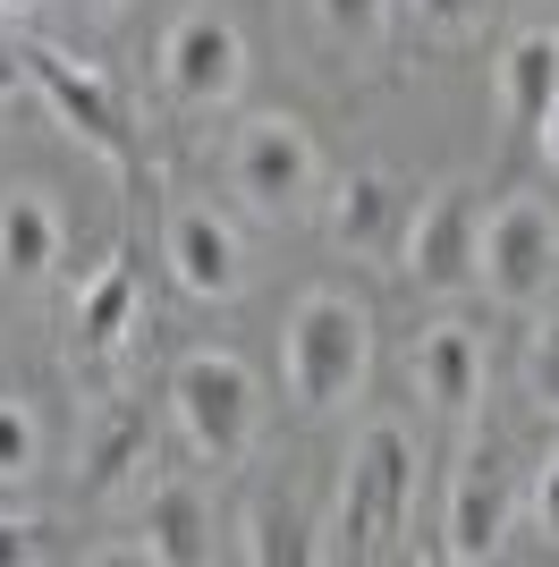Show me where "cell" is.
Wrapping results in <instances>:
<instances>
[{
    "instance_id": "cell-1",
    "label": "cell",
    "mask_w": 559,
    "mask_h": 567,
    "mask_svg": "<svg viewBox=\"0 0 559 567\" xmlns=\"http://www.w3.org/2000/svg\"><path fill=\"white\" fill-rule=\"evenodd\" d=\"M170 406H179V432L195 441V457H204L212 474H230L237 457L255 450V373L237 364V355L204 348V355H186L179 373H170Z\"/></svg>"
},
{
    "instance_id": "cell-2",
    "label": "cell",
    "mask_w": 559,
    "mask_h": 567,
    "mask_svg": "<svg viewBox=\"0 0 559 567\" xmlns=\"http://www.w3.org/2000/svg\"><path fill=\"white\" fill-rule=\"evenodd\" d=\"M416 483H424L416 441L398 424H373L365 441H356V457H348V483H339V534H348V550L398 543L407 517H416Z\"/></svg>"
},
{
    "instance_id": "cell-3",
    "label": "cell",
    "mask_w": 559,
    "mask_h": 567,
    "mask_svg": "<svg viewBox=\"0 0 559 567\" xmlns=\"http://www.w3.org/2000/svg\"><path fill=\"white\" fill-rule=\"evenodd\" d=\"M356 381H365V306L314 288L288 313V390L297 406H339Z\"/></svg>"
},
{
    "instance_id": "cell-4",
    "label": "cell",
    "mask_w": 559,
    "mask_h": 567,
    "mask_svg": "<svg viewBox=\"0 0 559 567\" xmlns=\"http://www.w3.org/2000/svg\"><path fill=\"white\" fill-rule=\"evenodd\" d=\"M230 195L246 204V213H263V220L297 213L305 195H314V144H305L297 118L255 111L246 127H237V144H230Z\"/></svg>"
},
{
    "instance_id": "cell-5",
    "label": "cell",
    "mask_w": 559,
    "mask_h": 567,
    "mask_svg": "<svg viewBox=\"0 0 559 567\" xmlns=\"http://www.w3.org/2000/svg\"><path fill=\"white\" fill-rule=\"evenodd\" d=\"M407 271H416L433 297H458V288L484 280V195L475 187H441L407 213Z\"/></svg>"
},
{
    "instance_id": "cell-6",
    "label": "cell",
    "mask_w": 559,
    "mask_h": 567,
    "mask_svg": "<svg viewBox=\"0 0 559 567\" xmlns=\"http://www.w3.org/2000/svg\"><path fill=\"white\" fill-rule=\"evenodd\" d=\"M484 280L500 306H542L559 280V220L551 204H535V195H517V204H500V213L484 220Z\"/></svg>"
},
{
    "instance_id": "cell-7",
    "label": "cell",
    "mask_w": 559,
    "mask_h": 567,
    "mask_svg": "<svg viewBox=\"0 0 559 567\" xmlns=\"http://www.w3.org/2000/svg\"><path fill=\"white\" fill-rule=\"evenodd\" d=\"M26 85L51 102V111L69 118L77 136L102 153L111 169H136V136H128V111H119V94L102 85L93 69H77L69 51H51V43H26Z\"/></svg>"
},
{
    "instance_id": "cell-8",
    "label": "cell",
    "mask_w": 559,
    "mask_h": 567,
    "mask_svg": "<svg viewBox=\"0 0 559 567\" xmlns=\"http://www.w3.org/2000/svg\"><path fill=\"white\" fill-rule=\"evenodd\" d=\"M162 76H170L179 102L212 111V102H230L237 76H246V34H237L221 9H186V18L170 25V43H162Z\"/></svg>"
},
{
    "instance_id": "cell-9",
    "label": "cell",
    "mask_w": 559,
    "mask_h": 567,
    "mask_svg": "<svg viewBox=\"0 0 559 567\" xmlns=\"http://www.w3.org/2000/svg\"><path fill=\"white\" fill-rule=\"evenodd\" d=\"M162 246H170V271H179L186 297H237V280H246V271H237V229L212 213V204H179Z\"/></svg>"
},
{
    "instance_id": "cell-10",
    "label": "cell",
    "mask_w": 559,
    "mask_h": 567,
    "mask_svg": "<svg viewBox=\"0 0 559 567\" xmlns=\"http://www.w3.org/2000/svg\"><path fill=\"white\" fill-rule=\"evenodd\" d=\"M500 534H509V474H500V457H466L458 492H449L441 550H449V559H491Z\"/></svg>"
},
{
    "instance_id": "cell-11",
    "label": "cell",
    "mask_w": 559,
    "mask_h": 567,
    "mask_svg": "<svg viewBox=\"0 0 559 567\" xmlns=\"http://www.w3.org/2000/svg\"><path fill=\"white\" fill-rule=\"evenodd\" d=\"M60 246H69V220H60L51 195H34V187L0 195V271L9 280H43L60 262Z\"/></svg>"
},
{
    "instance_id": "cell-12",
    "label": "cell",
    "mask_w": 559,
    "mask_h": 567,
    "mask_svg": "<svg viewBox=\"0 0 559 567\" xmlns=\"http://www.w3.org/2000/svg\"><path fill=\"white\" fill-rule=\"evenodd\" d=\"M416 381L441 415H466V406L484 399V339L466 331V322H433L424 348H416Z\"/></svg>"
},
{
    "instance_id": "cell-13",
    "label": "cell",
    "mask_w": 559,
    "mask_h": 567,
    "mask_svg": "<svg viewBox=\"0 0 559 567\" xmlns=\"http://www.w3.org/2000/svg\"><path fill=\"white\" fill-rule=\"evenodd\" d=\"M144 559L162 567H204L212 559V499L195 483H162L144 508Z\"/></svg>"
},
{
    "instance_id": "cell-14",
    "label": "cell",
    "mask_w": 559,
    "mask_h": 567,
    "mask_svg": "<svg viewBox=\"0 0 559 567\" xmlns=\"http://www.w3.org/2000/svg\"><path fill=\"white\" fill-rule=\"evenodd\" d=\"M136 306H144L136 262H128V255L102 262V271H93V288L77 297V348H85V355H111L119 339L136 331Z\"/></svg>"
},
{
    "instance_id": "cell-15",
    "label": "cell",
    "mask_w": 559,
    "mask_h": 567,
    "mask_svg": "<svg viewBox=\"0 0 559 567\" xmlns=\"http://www.w3.org/2000/svg\"><path fill=\"white\" fill-rule=\"evenodd\" d=\"M500 102H509L517 127L542 136V118H551V102H559V34H517L509 43V60H500Z\"/></svg>"
},
{
    "instance_id": "cell-16",
    "label": "cell",
    "mask_w": 559,
    "mask_h": 567,
    "mask_svg": "<svg viewBox=\"0 0 559 567\" xmlns=\"http://www.w3.org/2000/svg\"><path fill=\"white\" fill-rule=\"evenodd\" d=\"M407 213L390 187V169H348V187H339V204H331V237L339 246H382V229Z\"/></svg>"
},
{
    "instance_id": "cell-17",
    "label": "cell",
    "mask_w": 559,
    "mask_h": 567,
    "mask_svg": "<svg viewBox=\"0 0 559 567\" xmlns=\"http://www.w3.org/2000/svg\"><path fill=\"white\" fill-rule=\"evenodd\" d=\"M144 450H153V415H144V406H111V415H102V432H93V450H85L93 492L128 483V474L144 466Z\"/></svg>"
},
{
    "instance_id": "cell-18",
    "label": "cell",
    "mask_w": 559,
    "mask_h": 567,
    "mask_svg": "<svg viewBox=\"0 0 559 567\" xmlns=\"http://www.w3.org/2000/svg\"><path fill=\"white\" fill-rule=\"evenodd\" d=\"M43 466V432L26 415V399H0V483H26Z\"/></svg>"
},
{
    "instance_id": "cell-19",
    "label": "cell",
    "mask_w": 559,
    "mask_h": 567,
    "mask_svg": "<svg viewBox=\"0 0 559 567\" xmlns=\"http://www.w3.org/2000/svg\"><path fill=\"white\" fill-rule=\"evenodd\" d=\"M246 534H255V543H246V559H263V567H272V559H288V567L314 559V543H305V525L288 517V508H255V525H246Z\"/></svg>"
},
{
    "instance_id": "cell-20",
    "label": "cell",
    "mask_w": 559,
    "mask_h": 567,
    "mask_svg": "<svg viewBox=\"0 0 559 567\" xmlns=\"http://www.w3.org/2000/svg\"><path fill=\"white\" fill-rule=\"evenodd\" d=\"M314 9H323V25L339 34V43H373L382 18H390V0H314Z\"/></svg>"
},
{
    "instance_id": "cell-21",
    "label": "cell",
    "mask_w": 559,
    "mask_h": 567,
    "mask_svg": "<svg viewBox=\"0 0 559 567\" xmlns=\"http://www.w3.org/2000/svg\"><path fill=\"white\" fill-rule=\"evenodd\" d=\"M416 9V25H433L441 43H458V34H475V25L491 18V0H407Z\"/></svg>"
},
{
    "instance_id": "cell-22",
    "label": "cell",
    "mask_w": 559,
    "mask_h": 567,
    "mask_svg": "<svg viewBox=\"0 0 559 567\" xmlns=\"http://www.w3.org/2000/svg\"><path fill=\"white\" fill-rule=\"evenodd\" d=\"M51 525L43 517H0V567H34V559H51Z\"/></svg>"
},
{
    "instance_id": "cell-23",
    "label": "cell",
    "mask_w": 559,
    "mask_h": 567,
    "mask_svg": "<svg viewBox=\"0 0 559 567\" xmlns=\"http://www.w3.org/2000/svg\"><path fill=\"white\" fill-rule=\"evenodd\" d=\"M535 517H542V534L559 543V441H551V457H542V474H535Z\"/></svg>"
},
{
    "instance_id": "cell-24",
    "label": "cell",
    "mask_w": 559,
    "mask_h": 567,
    "mask_svg": "<svg viewBox=\"0 0 559 567\" xmlns=\"http://www.w3.org/2000/svg\"><path fill=\"white\" fill-rule=\"evenodd\" d=\"M535 390H542V406H559V322L542 331V348H535Z\"/></svg>"
},
{
    "instance_id": "cell-25",
    "label": "cell",
    "mask_w": 559,
    "mask_h": 567,
    "mask_svg": "<svg viewBox=\"0 0 559 567\" xmlns=\"http://www.w3.org/2000/svg\"><path fill=\"white\" fill-rule=\"evenodd\" d=\"M18 85H26V43L0 34V94H18Z\"/></svg>"
},
{
    "instance_id": "cell-26",
    "label": "cell",
    "mask_w": 559,
    "mask_h": 567,
    "mask_svg": "<svg viewBox=\"0 0 559 567\" xmlns=\"http://www.w3.org/2000/svg\"><path fill=\"white\" fill-rule=\"evenodd\" d=\"M542 144H551V162H559V102H551V118H542Z\"/></svg>"
},
{
    "instance_id": "cell-27",
    "label": "cell",
    "mask_w": 559,
    "mask_h": 567,
    "mask_svg": "<svg viewBox=\"0 0 559 567\" xmlns=\"http://www.w3.org/2000/svg\"><path fill=\"white\" fill-rule=\"evenodd\" d=\"M0 9H9V18H18V9H34V0H0Z\"/></svg>"
}]
</instances>
